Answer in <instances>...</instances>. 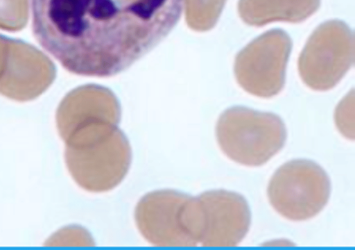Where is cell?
Wrapping results in <instances>:
<instances>
[{
	"label": "cell",
	"instance_id": "obj_1",
	"mask_svg": "<svg viewBox=\"0 0 355 250\" xmlns=\"http://www.w3.org/2000/svg\"><path fill=\"white\" fill-rule=\"evenodd\" d=\"M185 0H32L40 46L76 75L106 78L132 66L175 28Z\"/></svg>",
	"mask_w": 355,
	"mask_h": 250
},
{
	"label": "cell",
	"instance_id": "obj_2",
	"mask_svg": "<svg viewBox=\"0 0 355 250\" xmlns=\"http://www.w3.org/2000/svg\"><path fill=\"white\" fill-rule=\"evenodd\" d=\"M64 141L67 169L85 190L109 191L123 181L129 170L131 148L118 131H83L71 133Z\"/></svg>",
	"mask_w": 355,
	"mask_h": 250
},
{
	"label": "cell",
	"instance_id": "obj_3",
	"mask_svg": "<svg viewBox=\"0 0 355 250\" xmlns=\"http://www.w3.org/2000/svg\"><path fill=\"white\" fill-rule=\"evenodd\" d=\"M135 219L142 236L159 247H195L202 233L198 197L173 190L149 192L137 203Z\"/></svg>",
	"mask_w": 355,
	"mask_h": 250
},
{
	"label": "cell",
	"instance_id": "obj_4",
	"mask_svg": "<svg viewBox=\"0 0 355 250\" xmlns=\"http://www.w3.org/2000/svg\"><path fill=\"white\" fill-rule=\"evenodd\" d=\"M216 137L221 150L230 159L248 166H259L284 147L286 130L282 119L274 113L235 106L220 116Z\"/></svg>",
	"mask_w": 355,
	"mask_h": 250
},
{
	"label": "cell",
	"instance_id": "obj_5",
	"mask_svg": "<svg viewBox=\"0 0 355 250\" xmlns=\"http://www.w3.org/2000/svg\"><path fill=\"white\" fill-rule=\"evenodd\" d=\"M331 183L317 163L304 159L288 161L272 175L268 186L270 204L282 216L295 221L310 219L327 204Z\"/></svg>",
	"mask_w": 355,
	"mask_h": 250
},
{
	"label": "cell",
	"instance_id": "obj_6",
	"mask_svg": "<svg viewBox=\"0 0 355 250\" xmlns=\"http://www.w3.org/2000/svg\"><path fill=\"white\" fill-rule=\"evenodd\" d=\"M354 60L352 31L341 21H328L320 25L306 42L299 58V72L309 88L327 90L338 83Z\"/></svg>",
	"mask_w": 355,
	"mask_h": 250
},
{
	"label": "cell",
	"instance_id": "obj_7",
	"mask_svg": "<svg viewBox=\"0 0 355 250\" xmlns=\"http://www.w3.org/2000/svg\"><path fill=\"white\" fill-rule=\"evenodd\" d=\"M291 41L282 30H271L254 39L236 56L234 72L246 92L271 97L282 89Z\"/></svg>",
	"mask_w": 355,
	"mask_h": 250
},
{
	"label": "cell",
	"instance_id": "obj_8",
	"mask_svg": "<svg viewBox=\"0 0 355 250\" xmlns=\"http://www.w3.org/2000/svg\"><path fill=\"white\" fill-rule=\"evenodd\" d=\"M202 212L203 247H234L247 234L250 210L241 194L225 190L207 191L197 197Z\"/></svg>",
	"mask_w": 355,
	"mask_h": 250
},
{
	"label": "cell",
	"instance_id": "obj_9",
	"mask_svg": "<svg viewBox=\"0 0 355 250\" xmlns=\"http://www.w3.org/2000/svg\"><path fill=\"white\" fill-rule=\"evenodd\" d=\"M320 0H239L241 18L251 26L275 21L299 22L313 14Z\"/></svg>",
	"mask_w": 355,
	"mask_h": 250
},
{
	"label": "cell",
	"instance_id": "obj_10",
	"mask_svg": "<svg viewBox=\"0 0 355 250\" xmlns=\"http://www.w3.org/2000/svg\"><path fill=\"white\" fill-rule=\"evenodd\" d=\"M336 124L342 133L354 138V90L338 106Z\"/></svg>",
	"mask_w": 355,
	"mask_h": 250
},
{
	"label": "cell",
	"instance_id": "obj_11",
	"mask_svg": "<svg viewBox=\"0 0 355 250\" xmlns=\"http://www.w3.org/2000/svg\"><path fill=\"white\" fill-rule=\"evenodd\" d=\"M198 17L204 27H210L217 21L226 0H196Z\"/></svg>",
	"mask_w": 355,
	"mask_h": 250
}]
</instances>
